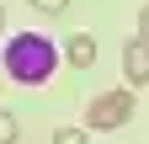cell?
<instances>
[{
	"mask_svg": "<svg viewBox=\"0 0 149 144\" xmlns=\"http://www.w3.org/2000/svg\"><path fill=\"white\" fill-rule=\"evenodd\" d=\"M0 64H6V75L16 85H48L53 69H59V48H53L43 32H16L0 53Z\"/></svg>",
	"mask_w": 149,
	"mask_h": 144,
	"instance_id": "cell-1",
	"label": "cell"
},
{
	"mask_svg": "<svg viewBox=\"0 0 149 144\" xmlns=\"http://www.w3.org/2000/svg\"><path fill=\"white\" fill-rule=\"evenodd\" d=\"M128 117H133V85H123V91H101V96H91V107H85V128H96V134L123 128Z\"/></svg>",
	"mask_w": 149,
	"mask_h": 144,
	"instance_id": "cell-2",
	"label": "cell"
},
{
	"mask_svg": "<svg viewBox=\"0 0 149 144\" xmlns=\"http://www.w3.org/2000/svg\"><path fill=\"white\" fill-rule=\"evenodd\" d=\"M123 75H128V85H149V43L144 38H133L123 48Z\"/></svg>",
	"mask_w": 149,
	"mask_h": 144,
	"instance_id": "cell-3",
	"label": "cell"
},
{
	"mask_svg": "<svg viewBox=\"0 0 149 144\" xmlns=\"http://www.w3.org/2000/svg\"><path fill=\"white\" fill-rule=\"evenodd\" d=\"M59 53H64L59 64H69V69H91V64H96V38H91V32H74Z\"/></svg>",
	"mask_w": 149,
	"mask_h": 144,
	"instance_id": "cell-4",
	"label": "cell"
},
{
	"mask_svg": "<svg viewBox=\"0 0 149 144\" xmlns=\"http://www.w3.org/2000/svg\"><path fill=\"white\" fill-rule=\"evenodd\" d=\"M16 139H22V123H16V112L0 107V144H16Z\"/></svg>",
	"mask_w": 149,
	"mask_h": 144,
	"instance_id": "cell-5",
	"label": "cell"
},
{
	"mask_svg": "<svg viewBox=\"0 0 149 144\" xmlns=\"http://www.w3.org/2000/svg\"><path fill=\"white\" fill-rule=\"evenodd\" d=\"M32 11H43V16H64L69 0H32Z\"/></svg>",
	"mask_w": 149,
	"mask_h": 144,
	"instance_id": "cell-6",
	"label": "cell"
},
{
	"mask_svg": "<svg viewBox=\"0 0 149 144\" xmlns=\"http://www.w3.org/2000/svg\"><path fill=\"white\" fill-rule=\"evenodd\" d=\"M53 144H85V128H53Z\"/></svg>",
	"mask_w": 149,
	"mask_h": 144,
	"instance_id": "cell-7",
	"label": "cell"
},
{
	"mask_svg": "<svg viewBox=\"0 0 149 144\" xmlns=\"http://www.w3.org/2000/svg\"><path fill=\"white\" fill-rule=\"evenodd\" d=\"M139 38H144V43H149V6H144V11H139Z\"/></svg>",
	"mask_w": 149,
	"mask_h": 144,
	"instance_id": "cell-8",
	"label": "cell"
},
{
	"mask_svg": "<svg viewBox=\"0 0 149 144\" xmlns=\"http://www.w3.org/2000/svg\"><path fill=\"white\" fill-rule=\"evenodd\" d=\"M0 32H6V11H0Z\"/></svg>",
	"mask_w": 149,
	"mask_h": 144,
	"instance_id": "cell-9",
	"label": "cell"
}]
</instances>
